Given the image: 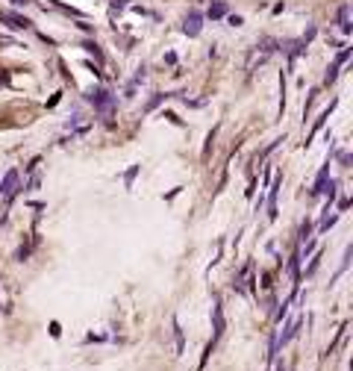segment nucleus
<instances>
[{
  "instance_id": "obj_1",
  "label": "nucleus",
  "mask_w": 353,
  "mask_h": 371,
  "mask_svg": "<svg viewBox=\"0 0 353 371\" xmlns=\"http://www.w3.org/2000/svg\"><path fill=\"white\" fill-rule=\"evenodd\" d=\"M85 101L91 103L97 112H112L118 103V95H112L109 88H103V85H91L88 91H85Z\"/></svg>"
},
{
  "instance_id": "obj_2",
  "label": "nucleus",
  "mask_w": 353,
  "mask_h": 371,
  "mask_svg": "<svg viewBox=\"0 0 353 371\" xmlns=\"http://www.w3.org/2000/svg\"><path fill=\"white\" fill-rule=\"evenodd\" d=\"M224 330H227V318H224V304H221V295H215V301H212V342H209V348H215L224 336Z\"/></svg>"
},
{
  "instance_id": "obj_3",
  "label": "nucleus",
  "mask_w": 353,
  "mask_h": 371,
  "mask_svg": "<svg viewBox=\"0 0 353 371\" xmlns=\"http://www.w3.org/2000/svg\"><path fill=\"white\" fill-rule=\"evenodd\" d=\"M0 21L12 30H33V21L21 12H12V9H0Z\"/></svg>"
},
{
  "instance_id": "obj_4",
  "label": "nucleus",
  "mask_w": 353,
  "mask_h": 371,
  "mask_svg": "<svg viewBox=\"0 0 353 371\" xmlns=\"http://www.w3.org/2000/svg\"><path fill=\"white\" fill-rule=\"evenodd\" d=\"M203 30V12H197V9H191L188 15L183 18V33L188 35V38H197Z\"/></svg>"
},
{
  "instance_id": "obj_5",
  "label": "nucleus",
  "mask_w": 353,
  "mask_h": 371,
  "mask_svg": "<svg viewBox=\"0 0 353 371\" xmlns=\"http://www.w3.org/2000/svg\"><path fill=\"white\" fill-rule=\"evenodd\" d=\"M280 189H283V177L277 174L274 186L268 189V218H271V221L277 218V198H280Z\"/></svg>"
},
{
  "instance_id": "obj_6",
  "label": "nucleus",
  "mask_w": 353,
  "mask_h": 371,
  "mask_svg": "<svg viewBox=\"0 0 353 371\" xmlns=\"http://www.w3.org/2000/svg\"><path fill=\"white\" fill-rule=\"evenodd\" d=\"M297 330H300V321H297V318H294V321H288L286 327H283V333L277 336V348H286L288 342H291V339L297 336Z\"/></svg>"
},
{
  "instance_id": "obj_7",
  "label": "nucleus",
  "mask_w": 353,
  "mask_h": 371,
  "mask_svg": "<svg viewBox=\"0 0 353 371\" xmlns=\"http://www.w3.org/2000/svg\"><path fill=\"white\" fill-rule=\"evenodd\" d=\"M288 274H291V280H294V286L300 289V251L294 248L291 256H288Z\"/></svg>"
},
{
  "instance_id": "obj_8",
  "label": "nucleus",
  "mask_w": 353,
  "mask_h": 371,
  "mask_svg": "<svg viewBox=\"0 0 353 371\" xmlns=\"http://www.w3.org/2000/svg\"><path fill=\"white\" fill-rule=\"evenodd\" d=\"M80 48H83L85 53H91V56H94V62H97V65H103V62H106V56H103V51H100V44H97V41H94V38H85L83 44H80Z\"/></svg>"
},
{
  "instance_id": "obj_9",
  "label": "nucleus",
  "mask_w": 353,
  "mask_h": 371,
  "mask_svg": "<svg viewBox=\"0 0 353 371\" xmlns=\"http://www.w3.org/2000/svg\"><path fill=\"white\" fill-rule=\"evenodd\" d=\"M338 27H341L344 35H350V6H341L338 9Z\"/></svg>"
},
{
  "instance_id": "obj_10",
  "label": "nucleus",
  "mask_w": 353,
  "mask_h": 371,
  "mask_svg": "<svg viewBox=\"0 0 353 371\" xmlns=\"http://www.w3.org/2000/svg\"><path fill=\"white\" fill-rule=\"evenodd\" d=\"M174 324V342H177V354H183L185 351V333H183V327H180V321L174 318L171 321Z\"/></svg>"
},
{
  "instance_id": "obj_11",
  "label": "nucleus",
  "mask_w": 353,
  "mask_h": 371,
  "mask_svg": "<svg viewBox=\"0 0 353 371\" xmlns=\"http://www.w3.org/2000/svg\"><path fill=\"white\" fill-rule=\"evenodd\" d=\"M227 15V3L224 0H215L212 6H209V12H206V18H212V21H218V18Z\"/></svg>"
},
{
  "instance_id": "obj_12",
  "label": "nucleus",
  "mask_w": 353,
  "mask_h": 371,
  "mask_svg": "<svg viewBox=\"0 0 353 371\" xmlns=\"http://www.w3.org/2000/svg\"><path fill=\"white\" fill-rule=\"evenodd\" d=\"M35 245H38V236H33V242H27V245H21V248H18V253H15V259H18V262H24V259H27V256L33 253V248H35Z\"/></svg>"
},
{
  "instance_id": "obj_13",
  "label": "nucleus",
  "mask_w": 353,
  "mask_h": 371,
  "mask_svg": "<svg viewBox=\"0 0 353 371\" xmlns=\"http://www.w3.org/2000/svg\"><path fill=\"white\" fill-rule=\"evenodd\" d=\"M333 109H336V101L330 103V109H324V112H321V118H315V124H312V133H318L321 127L327 124V118H330V112H333Z\"/></svg>"
},
{
  "instance_id": "obj_14",
  "label": "nucleus",
  "mask_w": 353,
  "mask_h": 371,
  "mask_svg": "<svg viewBox=\"0 0 353 371\" xmlns=\"http://www.w3.org/2000/svg\"><path fill=\"white\" fill-rule=\"evenodd\" d=\"M165 98H171V95H162V91H153V98L147 103H144V112H153V109H156V106H159V103L165 101Z\"/></svg>"
},
{
  "instance_id": "obj_15",
  "label": "nucleus",
  "mask_w": 353,
  "mask_h": 371,
  "mask_svg": "<svg viewBox=\"0 0 353 371\" xmlns=\"http://www.w3.org/2000/svg\"><path fill=\"white\" fill-rule=\"evenodd\" d=\"M127 6H130V0H112V3H109V18L115 21V15L118 12H124Z\"/></svg>"
},
{
  "instance_id": "obj_16",
  "label": "nucleus",
  "mask_w": 353,
  "mask_h": 371,
  "mask_svg": "<svg viewBox=\"0 0 353 371\" xmlns=\"http://www.w3.org/2000/svg\"><path fill=\"white\" fill-rule=\"evenodd\" d=\"M350 256H353V245H347V248H344V259H341V268H338L336 277H341V274L347 271V265H350Z\"/></svg>"
},
{
  "instance_id": "obj_17",
  "label": "nucleus",
  "mask_w": 353,
  "mask_h": 371,
  "mask_svg": "<svg viewBox=\"0 0 353 371\" xmlns=\"http://www.w3.org/2000/svg\"><path fill=\"white\" fill-rule=\"evenodd\" d=\"M141 171V165H133V168H127L124 171V183H127V189H133V180H135V174Z\"/></svg>"
},
{
  "instance_id": "obj_18",
  "label": "nucleus",
  "mask_w": 353,
  "mask_h": 371,
  "mask_svg": "<svg viewBox=\"0 0 353 371\" xmlns=\"http://www.w3.org/2000/svg\"><path fill=\"white\" fill-rule=\"evenodd\" d=\"M309 236H312V221L306 218V221L300 224V236H297V239H300V242H306ZM300 242H297V245H300Z\"/></svg>"
},
{
  "instance_id": "obj_19",
  "label": "nucleus",
  "mask_w": 353,
  "mask_h": 371,
  "mask_svg": "<svg viewBox=\"0 0 353 371\" xmlns=\"http://www.w3.org/2000/svg\"><path fill=\"white\" fill-rule=\"evenodd\" d=\"M318 265H321V253H315V256H312V262L306 265V277H312V274L318 271Z\"/></svg>"
},
{
  "instance_id": "obj_20",
  "label": "nucleus",
  "mask_w": 353,
  "mask_h": 371,
  "mask_svg": "<svg viewBox=\"0 0 353 371\" xmlns=\"http://www.w3.org/2000/svg\"><path fill=\"white\" fill-rule=\"evenodd\" d=\"M350 162H353V156H350L347 151L338 153V165H341V168H350Z\"/></svg>"
},
{
  "instance_id": "obj_21",
  "label": "nucleus",
  "mask_w": 353,
  "mask_h": 371,
  "mask_svg": "<svg viewBox=\"0 0 353 371\" xmlns=\"http://www.w3.org/2000/svg\"><path fill=\"white\" fill-rule=\"evenodd\" d=\"M51 336H53V339H59V336H62V327H59L56 321H53V324H51Z\"/></svg>"
},
{
  "instance_id": "obj_22",
  "label": "nucleus",
  "mask_w": 353,
  "mask_h": 371,
  "mask_svg": "<svg viewBox=\"0 0 353 371\" xmlns=\"http://www.w3.org/2000/svg\"><path fill=\"white\" fill-rule=\"evenodd\" d=\"M244 24V18L241 15H230V27H241Z\"/></svg>"
},
{
  "instance_id": "obj_23",
  "label": "nucleus",
  "mask_w": 353,
  "mask_h": 371,
  "mask_svg": "<svg viewBox=\"0 0 353 371\" xmlns=\"http://www.w3.org/2000/svg\"><path fill=\"white\" fill-rule=\"evenodd\" d=\"M165 118H168L171 124H177V127H183V121L177 118V115H174V112H165Z\"/></svg>"
},
{
  "instance_id": "obj_24",
  "label": "nucleus",
  "mask_w": 353,
  "mask_h": 371,
  "mask_svg": "<svg viewBox=\"0 0 353 371\" xmlns=\"http://www.w3.org/2000/svg\"><path fill=\"white\" fill-rule=\"evenodd\" d=\"M347 206H350V198H341V201H338V212H344Z\"/></svg>"
},
{
  "instance_id": "obj_25",
  "label": "nucleus",
  "mask_w": 353,
  "mask_h": 371,
  "mask_svg": "<svg viewBox=\"0 0 353 371\" xmlns=\"http://www.w3.org/2000/svg\"><path fill=\"white\" fill-rule=\"evenodd\" d=\"M33 0H12V6H30Z\"/></svg>"
},
{
  "instance_id": "obj_26",
  "label": "nucleus",
  "mask_w": 353,
  "mask_h": 371,
  "mask_svg": "<svg viewBox=\"0 0 353 371\" xmlns=\"http://www.w3.org/2000/svg\"><path fill=\"white\" fill-rule=\"evenodd\" d=\"M274 365H277V371H286V365H283L280 359H274Z\"/></svg>"
}]
</instances>
